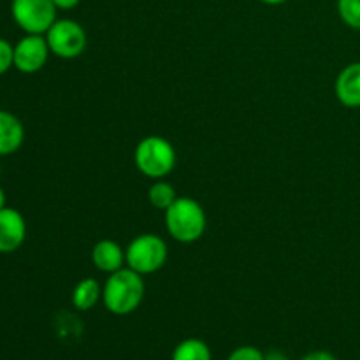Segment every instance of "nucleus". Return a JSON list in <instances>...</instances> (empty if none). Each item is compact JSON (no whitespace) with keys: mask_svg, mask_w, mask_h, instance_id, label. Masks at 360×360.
Returning <instances> with one entry per match:
<instances>
[{"mask_svg":"<svg viewBox=\"0 0 360 360\" xmlns=\"http://www.w3.org/2000/svg\"><path fill=\"white\" fill-rule=\"evenodd\" d=\"M146 292L143 276L130 267L109 274L102 287V302L105 309L116 316H125L141 306Z\"/></svg>","mask_w":360,"mask_h":360,"instance_id":"f257e3e1","label":"nucleus"},{"mask_svg":"<svg viewBox=\"0 0 360 360\" xmlns=\"http://www.w3.org/2000/svg\"><path fill=\"white\" fill-rule=\"evenodd\" d=\"M207 218L204 207L192 197H178L165 210V229L174 241L190 245L206 232Z\"/></svg>","mask_w":360,"mask_h":360,"instance_id":"f03ea898","label":"nucleus"},{"mask_svg":"<svg viewBox=\"0 0 360 360\" xmlns=\"http://www.w3.org/2000/svg\"><path fill=\"white\" fill-rule=\"evenodd\" d=\"M137 171L150 179H164L174 171L176 150L160 136H148L139 141L134 151Z\"/></svg>","mask_w":360,"mask_h":360,"instance_id":"7ed1b4c3","label":"nucleus"},{"mask_svg":"<svg viewBox=\"0 0 360 360\" xmlns=\"http://www.w3.org/2000/svg\"><path fill=\"white\" fill-rule=\"evenodd\" d=\"M167 243L157 234H141L125 248V264L141 276L158 273L167 264Z\"/></svg>","mask_w":360,"mask_h":360,"instance_id":"20e7f679","label":"nucleus"},{"mask_svg":"<svg viewBox=\"0 0 360 360\" xmlns=\"http://www.w3.org/2000/svg\"><path fill=\"white\" fill-rule=\"evenodd\" d=\"M56 6L53 0H13L11 14L25 34L44 35L56 21Z\"/></svg>","mask_w":360,"mask_h":360,"instance_id":"39448f33","label":"nucleus"},{"mask_svg":"<svg viewBox=\"0 0 360 360\" xmlns=\"http://www.w3.org/2000/svg\"><path fill=\"white\" fill-rule=\"evenodd\" d=\"M44 35L49 51L63 60H74L81 56L88 44L84 28L77 21L67 20V18L56 20Z\"/></svg>","mask_w":360,"mask_h":360,"instance_id":"423d86ee","label":"nucleus"},{"mask_svg":"<svg viewBox=\"0 0 360 360\" xmlns=\"http://www.w3.org/2000/svg\"><path fill=\"white\" fill-rule=\"evenodd\" d=\"M46 35L27 34L14 46V67L23 74H35L46 65L49 56Z\"/></svg>","mask_w":360,"mask_h":360,"instance_id":"0eeeda50","label":"nucleus"},{"mask_svg":"<svg viewBox=\"0 0 360 360\" xmlns=\"http://www.w3.org/2000/svg\"><path fill=\"white\" fill-rule=\"evenodd\" d=\"M27 239V221L14 207L0 210V253H14Z\"/></svg>","mask_w":360,"mask_h":360,"instance_id":"6e6552de","label":"nucleus"},{"mask_svg":"<svg viewBox=\"0 0 360 360\" xmlns=\"http://www.w3.org/2000/svg\"><path fill=\"white\" fill-rule=\"evenodd\" d=\"M334 91L345 108H360V62H352L341 69L334 83Z\"/></svg>","mask_w":360,"mask_h":360,"instance_id":"1a4fd4ad","label":"nucleus"},{"mask_svg":"<svg viewBox=\"0 0 360 360\" xmlns=\"http://www.w3.org/2000/svg\"><path fill=\"white\" fill-rule=\"evenodd\" d=\"M91 264L101 273H116L125 267V250L112 239H102L91 250Z\"/></svg>","mask_w":360,"mask_h":360,"instance_id":"9d476101","label":"nucleus"},{"mask_svg":"<svg viewBox=\"0 0 360 360\" xmlns=\"http://www.w3.org/2000/svg\"><path fill=\"white\" fill-rule=\"evenodd\" d=\"M25 127L16 115L0 109V157L13 155L23 146Z\"/></svg>","mask_w":360,"mask_h":360,"instance_id":"9b49d317","label":"nucleus"},{"mask_svg":"<svg viewBox=\"0 0 360 360\" xmlns=\"http://www.w3.org/2000/svg\"><path fill=\"white\" fill-rule=\"evenodd\" d=\"M101 299L102 287L95 278H84L72 290V306L77 311H90Z\"/></svg>","mask_w":360,"mask_h":360,"instance_id":"f8f14e48","label":"nucleus"},{"mask_svg":"<svg viewBox=\"0 0 360 360\" xmlns=\"http://www.w3.org/2000/svg\"><path fill=\"white\" fill-rule=\"evenodd\" d=\"M211 348L206 341L197 340V338H188L181 341L172 352L171 360H211Z\"/></svg>","mask_w":360,"mask_h":360,"instance_id":"ddd939ff","label":"nucleus"},{"mask_svg":"<svg viewBox=\"0 0 360 360\" xmlns=\"http://www.w3.org/2000/svg\"><path fill=\"white\" fill-rule=\"evenodd\" d=\"M176 199H178V195H176L174 186L169 181H164V179H157L148 190V200L157 210L165 211Z\"/></svg>","mask_w":360,"mask_h":360,"instance_id":"4468645a","label":"nucleus"},{"mask_svg":"<svg viewBox=\"0 0 360 360\" xmlns=\"http://www.w3.org/2000/svg\"><path fill=\"white\" fill-rule=\"evenodd\" d=\"M338 13L347 27L360 30V0H338Z\"/></svg>","mask_w":360,"mask_h":360,"instance_id":"2eb2a0df","label":"nucleus"},{"mask_svg":"<svg viewBox=\"0 0 360 360\" xmlns=\"http://www.w3.org/2000/svg\"><path fill=\"white\" fill-rule=\"evenodd\" d=\"M264 355L266 354L257 347L245 345V347H239L234 352H231L227 360H264Z\"/></svg>","mask_w":360,"mask_h":360,"instance_id":"dca6fc26","label":"nucleus"},{"mask_svg":"<svg viewBox=\"0 0 360 360\" xmlns=\"http://www.w3.org/2000/svg\"><path fill=\"white\" fill-rule=\"evenodd\" d=\"M11 67H14V46L0 37V76L6 74Z\"/></svg>","mask_w":360,"mask_h":360,"instance_id":"f3484780","label":"nucleus"},{"mask_svg":"<svg viewBox=\"0 0 360 360\" xmlns=\"http://www.w3.org/2000/svg\"><path fill=\"white\" fill-rule=\"evenodd\" d=\"M301 360H338V359H336V355H333L330 352H327V350H315V352H309V354H306Z\"/></svg>","mask_w":360,"mask_h":360,"instance_id":"a211bd4d","label":"nucleus"},{"mask_svg":"<svg viewBox=\"0 0 360 360\" xmlns=\"http://www.w3.org/2000/svg\"><path fill=\"white\" fill-rule=\"evenodd\" d=\"M81 0H53V4L56 6V9H62V11H69L74 9V7L79 6Z\"/></svg>","mask_w":360,"mask_h":360,"instance_id":"6ab92c4d","label":"nucleus"},{"mask_svg":"<svg viewBox=\"0 0 360 360\" xmlns=\"http://www.w3.org/2000/svg\"><path fill=\"white\" fill-rule=\"evenodd\" d=\"M264 360H290V359H288L287 355L283 354V352L271 350V352H267L266 355H264Z\"/></svg>","mask_w":360,"mask_h":360,"instance_id":"aec40b11","label":"nucleus"},{"mask_svg":"<svg viewBox=\"0 0 360 360\" xmlns=\"http://www.w3.org/2000/svg\"><path fill=\"white\" fill-rule=\"evenodd\" d=\"M262 4H267V6H281V4L288 2V0H260Z\"/></svg>","mask_w":360,"mask_h":360,"instance_id":"412c9836","label":"nucleus"},{"mask_svg":"<svg viewBox=\"0 0 360 360\" xmlns=\"http://www.w3.org/2000/svg\"><path fill=\"white\" fill-rule=\"evenodd\" d=\"M6 207V192H4V188L0 186V210H4Z\"/></svg>","mask_w":360,"mask_h":360,"instance_id":"4be33fe9","label":"nucleus"}]
</instances>
